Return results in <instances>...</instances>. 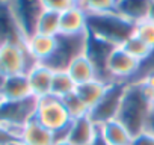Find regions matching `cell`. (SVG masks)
Segmentation results:
<instances>
[{"label":"cell","mask_w":154,"mask_h":145,"mask_svg":"<svg viewBox=\"0 0 154 145\" xmlns=\"http://www.w3.org/2000/svg\"><path fill=\"white\" fill-rule=\"evenodd\" d=\"M152 112L151 92L142 82H130L125 88L116 119L136 136L146 128L148 118Z\"/></svg>","instance_id":"cell-1"},{"label":"cell","mask_w":154,"mask_h":145,"mask_svg":"<svg viewBox=\"0 0 154 145\" xmlns=\"http://www.w3.org/2000/svg\"><path fill=\"white\" fill-rule=\"evenodd\" d=\"M134 26L136 24L130 23L116 12L91 14L88 15L86 33L115 47H119L134 33Z\"/></svg>","instance_id":"cell-2"},{"label":"cell","mask_w":154,"mask_h":145,"mask_svg":"<svg viewBox=\"0 0 154 145\" xmlns=\"http://www.w3.org/2000/svg\"><path fill=\"white\" fill-rule=\"evenodd\" d=\"M35 119L44 127L51 130L56 134V139L66 137L68 128L71 125V116L65 109V104L60 98L54 95H47L38 98Z\"/></svg>","instance_id":"cell-3"},{"label":"cell","mask_w":154,"mask_h":145,"mask_svg":"<svg viewBox=\"0 0 154 145\" xmlns=\"http://www.w3.org/2000/svg\"><path fill=\"white\" fill-rule=\"evenodd\" d=\"M88 44V33L80 35H57L54 53L44 62L53 71H66L69 63L79 56L85 54Z\"/></svg>","instance_id":"cell-4"},{"label":"cell","mask_w":154,"mask_h":145,"mask_svg":"<svg viewBox=\"0 0 154 145\" xmlns=\"http://www.w3.org/2000/svg\"><path fill=\"white\" fill-rule=\"evenodd\" d=\"M36 104V97H29L26 100L18 101H2V104H0V124L8 127L18 137L23 125L35 118Z\"/></svg>","instance_id":"cell-5"},{"label":"cell","mask_w":154,"mask_h":145,"mask_svg":"<svg viewBox=\"0 0 154 145\" xmlns=\"http://www.w3.org/2000/svg\"><path fill=\"white\" fill-rule=\"evenodd\" d=\"M38 63L29 53L26 42L23 44H6L0 47V68L6 76L27 74Z\"/></svg>","instance_id":"cell-6"},{"label":"cell","mask_w":154,"mask_h":145,"mask_svg":"<svg viewBox=\"0 0 154 145\" xmlns=\"http://www.w3.org/2000/svg\"><path fill=\"white\" fill-rule=\"evenodd\" d=\"M127 85H128L127 82H113L109 85V88H107L106 94L103 95V98L100 100V103L89 112L91 119L97 125H101L107 121L116 119Z\"/></svg>","instance_id":"cell-7"},{"label":"cell","mask_w":154,"mask_h":145,"mask_svg":"<svg viewBox=\"0 0 154 145\" xmlns=\"http://www.w3.org/2000/svg\"><path fill=\"white\" fill-rule=\"evenodd\" d=\"M9 6L26 36V39L36 33V24L45 11L42 0H9Z\"/></svg>","instance_id":"cell-8"},{"label":"cell","mask_w":154,"mask_h":145,"mask_svg":"<svg viewBox=\"0 0 154 145\" xmlns=\"http://www.w3.org/2000/svg\"><path fill=\"white\" fill-rule=\"evenodd\" d=\"M140 68V62L128 54L121 45L115 47L109 57L107 69L113 82H133L137 71Z\"/></svg>","instance_id":"cell-9"},{"label":"cell","mask_w":154,"mask_h":145,"mask_svg":"<svg viewBox=\"0 0 154 145\" xmlns=\"http://www.w3.org/2000/svg\"><path fill=\"white\" fill-rule=\"evenodd\" d=\"M113 50H115V45L88 35V44H86L85 54L89 57V60L92 62V65L95 68L97 79L103 80L107 85L113 83V80H112L110 74H109V69H107L109 57H110Z\"/></svg>","instance_id":"cell-10"},{"label":"cell","mask_w":154,"mask_h":145,"mask_svg":"<svg viewBox=\"0 0 154 145\" xmlns=\"http://www.w3.org/2000/svg\"><path fill=\"white\" fill-rule=\"evenodd\" d=\"M26 36L9 6V3H0V47L6 44H23Z\"/></svg>","instance_id":"cell-11"},{"label":"cell","mask_w":154,"mask_h":145,"mask_svg":"<svg viewBox=\"0 0 154 145\" xmlns=\"http://www.w3.org/2000/svg\"><path fill=\"white\" fill-rule=\"evenodd\" d=\"M54 142H56V134L33 118L27 124H24L23 128L20 130L17 143L20 145H54Z\"/></svg>","instance_id":"cell-12"},{"label":"cell","mask_w":154,"mask_h":145,"mask_svg":"<svg viewBox=\"0 0 154 145\" xmlns=\"http://www.w3.org/2000/svg\"><path fill=\"white\" fill-rule=\"evenodd\" d=\"M100 127L91 119V116H83L72 119L66 133V139L72 145H92L94 139L98 134Z\"/></svg>","instance_id":"cell-13"},{"label":"cell","mask_w":154,"mask_h":145,"mask_svg":"<svg viewBox=\"0 0 154 145\" xmlns=\"http://www.w3.org/2000/svg\"><path fill=\"white\" fill-rule=\"evenodd\" d=\"M53 74L54 71L48 68L47 65L38 62L29 72L27 79L30 83L32 95L36 98H42L51 94V82H53Z\"/></svg>","instance_id":"cell-14"},{"label":"cell","mask_w":154,"mask_h":145,"mask_svg":"<svg viewBox=\"0 0 154 145\" xmlns=\"http://www.w3.org/2000/svg\"><path fill=\"white\" fill-rule=\"evenodd\" d=\"M0 95H2L3 101H18L33 97L27 74L8 76L3 86L0 88Z\"/></svg>","instance_id":"cell-15"},{"label":"cell","mask_w":154,"mask_h":145,"mask_svg":"<svg viewBox=\"0 0 154 145\" xmlns=\"http://www.w3.org/2000/svg\"><path fill=\"white\" fill-rule=\"evenodd\" d=\"M86 23H88V14L80 6H74L60 14V33L59 35L86 33Z\"/></svg>","instance_id":"cell-16"},{"label":"cell","mask_w":154,"mask_h":145,"mask_svg":"<svg viewBox=\"0 0 154 145\" xmlns=\"http://www.w3.org/2000/svg\"><path fill=\"white\" fill-rule=\"evenodd\" d=\"M57 44V36H47L41 33H35L26 39V47L35 60L44 63L51 57Z\"/></svg>","instance_id":"cell-17"},{"label":"cell","mask_w":154,"mask_h":145,"mask_svg":"<svg viewBox=\"0 0 154 145\" xmlns=\"http://www.w3.org/2000/svg\"><path fill=\"white\" fill-rule=\"evenodd\" d=\"M151 0H118L115 12L133 24L145 21Z\"/></svg>","instance_id":"cell-18"},{"label":"cell","mask_w":154,"mask_h":145,"mask_svg":"<svg viewBox=\"0 0 154 145\" xmlns=\"http://www.w3.org/2000/svg\"><path fill=\"white\" fill-rule=\"evenodd\" d=\"M100 127V133L103 139L107 142V145H131L133 134L128 131V128L118 119L107 121Z\"/></svg>","instance_id":"cell-19"},{"label":"cell","mask_w":154,"mask_h":145,"mask_svg":"<svg viewBox=\"0 0 154 145\" xmlns=\"http://www.w3.org/2000/svg\"><path fill=\"white\" fill-rule=\"evenodd\" d=\"M109 85L104 83L103 80L94 79L91 82L82 83V85H77L75 88V94L82 98V101L89 107V112L100 103V100L103 98V95L106 94Z\"/></svg>","instance_id":"cell-20"},{"label":"cell","mask_w":154,"mask_h":145,"mask_svg":"<svg viewBox=\"0 0 154 145\" xmlns=\"http://www.w3.org/2000/svg\"><path fill=\"white\" fill-rule=\"evenodd\" d=\"M66 71L75 85H82V83H86V82L97 79L95 68L86 54H82L77 59H74L69 63V66L66 68Z\"/></svg>","instance_id":"cell-21"},{"label":"cell","mask_w":154,"mask_h":145,"mask_svg":"<svg viewBox=\"0 0 154 145\" xmlns=\"http://www.w3.org/2000/svg\"><path fill=\"white\" fill-rule=\"evenodd\" d=\"M77 85L68 74V71H54L53 74V82H51V94L57 98H65L66 95L75 92Z\"/></svg>","instance_id":"cell-22"},{"label":"cell","mask_w":154,"mask_h":145,"mask_svg":"<svg viewBox=\"0 0 154 145\" xmlns=\"http://www.w3.org/2000/svg\"><path fill=\"white\" fill-rule=\"evenodd\" d=\"M36 33L47 36H57L60 33V14L45 9L38 20Z\"/></svg>","instance_id":"cell-23"},{"label":"cell","mask_w":154,"mask_h":145,"mask_svg":"<svg viewBox=\"0 0 154 145\" xmlns=\"http://www.w3.org/2000/svg\"><path fill=\"white\" fill-rule=\"evenodd\" d=\"M77 3L88 15H91L115 12L118 0H77Z\"/></svg>","instance_id":"cell-24"},{"label":"cell","mask_w":154,"mask_h":145,"mask_svg":"<svg viewBox=\"0 0 154 145\" xmlns=\"http://www.w3.org/2000/svg\"><path fill=\"white\" fill-rule=\"evenodd\" d=\"M128 54H131L134 59H137L139 62H143L149 54H151V51H152V48L149 47V45H146L142 39H139L134 33L121 45Z\"/></svg>","instance_id":"cell-25"},{"label":"cell","mask_w":154,"mask_h":145,"mask_svg":"<svg viewBox=\"0 0 154 145\" xmlns=\"http://www.w3.org/2000/svg\"><path fill=\"white\" fill-rule=\"evenodd\" d=\"M62 101H63L65 109L69 113L71 119H79V118H83V116L89 115V107L82 101V98L75 92L66 95L65 98H62Z\"/></svg>","instance_id":"cell-26"},{"label":"cell","mask_w":154,"mask_h":145,"mask_svg":"<svg viewBox=\"0 0 154 145\" xmlns=\"http://www.w3.org/2000/svg\"><path fill=\"white\" fill-rule=\"evenodd\" d=\"M134 35L139 39H142L146 45L154 48V23H151L148 20L137 23L134 26Z\"/></svg>","instance_id":"cell-27"},{"label":"cell","mask_w":154,"mask_h":145,"mask_svg":"<svg viewBox=\"0 0 154 145\" xmlns=\"http://www.w3.org/2000/svg\"><path fill=\"white\" fill-rule=\"evenodd\" d=\"M44 8L47 11H53V12H65L74 6H79L77 0H42Z\"/></svg>","instance_id":"cell-28"},{"label":"cell","mask_w":154,"mask_h":145,"mask_svg":"<svg viewBox=\"0 0 154 145\" xmlns=\"http://www.w3.org/2000/svg\"><path fill=\"white\" fill-rule=\"evenodd\" d=\"M149 74H154V48H152L151 54L143 62H140V68H139V71H137V74H136L133 82H139V80L145 79Z\"/></svg>","instance_id":"cell-29"},{"label":"cell","mask_w":154,"mask_h":145,"mask_svg":"<svg viewBox=\"0 0 154 145\" xmlns=\"http://www.w3.org/2000/svg\"><path fill=\"white\" fill-rule=\"evenodd\" d=\"M17 142H18L17 134L3 124H0V145H14Z\"/></svg>","instance_id":"cell-30"},{"label":"cell","mask_w":154,"mask_h":145,"mask_svg":"<svg viewBox=\"0 0 154 145\" xmlns=\"http://www.w3.org/2000/svg\"><path fill=\"white\" fill-rule=\"evenodd\" d=\"M131 145H154V133L145 130V131L133 136Z\"/></svg>","instance_id":"cell-31"},{"label":"cell","mask_w":154,"mask_h":145,"mask_svg":"<svg viewBox=\"0 0 154 145\" xmlns=\"http://www.w3.org/2000/svg\"><path fill=\"white\" fill-rule=\"evenodd\" d=\"M145 130L154 133V107H152V112H151V115H149V118H148V122H146V128H145Z\"/></svg>","instance_id":"cell-32"},{"label":"cell","mask_w":154,"mask_h":145,"mask_svg":"<svg viewBox=\"0 0 154 145\" xmlns=\"http://www.w3.org/2000/svg\"><path fill=\"white\" fill-rule=\"evenodd\" d=\"M148 21L154 23V0H151V3H149V9H148V17H146Z\"/></svg>","instance_id":"cell-33"},{"label":"cell","mask_w":154,"mask_h":145,"mask_svg":"<svg viewBox=\"0 0 154 145\" xmlns=\"http://www.w3.org/2000/svg\"><path fill=\"white\" fill-rule=\"evenodd\" d=\"M54 145H72V143H71L66 137H62V139H56Z\"/></svg>","instance_id":"cell-34"},{"label":"cell","mask_w":154,"mask_h":145,"mask_svg":"<svg viewBox=\"0 0 154 145\" xmlns=\"http://www.w3.org/2000/svg\"><path fill=\"white\" fill-rule=\"evenodd\" d=\"M6 74H5V72H3V69L2 68H0V88H2L3 86V83H5V80H6Z\"/></svg>","instance_id":"cell-35"},{"label":"cell","mask_w":154,"mask_h":145,"mask_svg":"<svg viewBox=\"0 0 154 145\" xmlns=\"http://www.w3.org/2000/svg\"><path fill=\"white\" fill-rule=\"evenodd\" d=\"M6 2H9V0H0V3H6Z\"/></svg>","instance_id":"cell-36"},{"label":"cell","mask_w":154,"mask_h":145,"mask_svg":"<svg viewBox=\"0 0 154 145\" xmlns=\"http://www.w3.org/2000/svg\"><path fill=\"white\" fill-rule=\"evenodd\" d=\"M2 101H3V100H2V95H0V104H2Z\"/></svg>","instance_id":"cell-37"}]
</instances>
